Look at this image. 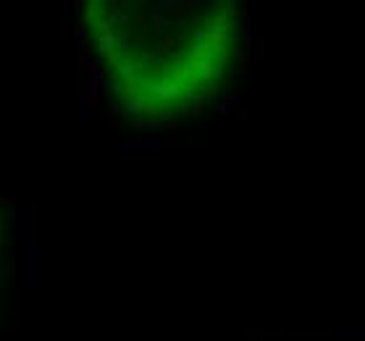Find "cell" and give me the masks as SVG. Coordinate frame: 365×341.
Instances as JSON below:
<instances>
[{"label": "cell", "instance_id": "6da1fadb", "mask_svg": "<svg viewBox=\"0 0 365 341\" xmlns=\"http://www.w3.org/2000/svg\"><path fill=\"white\" fill-rule=\"evenodd\" d=\"M82 21L126 116L174 124L232 74L242 0H82Z\"/></svg>", "mask_w": 365, "mask_h": 341}]
</instances>
